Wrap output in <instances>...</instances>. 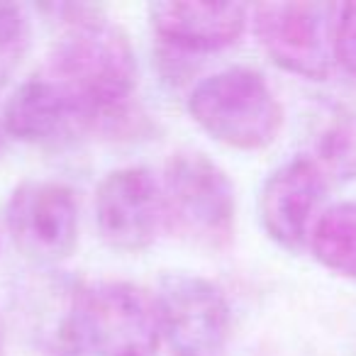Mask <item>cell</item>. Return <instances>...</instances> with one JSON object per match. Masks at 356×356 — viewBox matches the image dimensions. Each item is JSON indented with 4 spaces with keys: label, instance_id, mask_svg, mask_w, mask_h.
Segmentation results:
<instances>
[{
    "label": "cell",
    "instance_id": "cell-4",
    "mask_svg": "<svg viewBox=\"0 0 356 356\" xmlns=\"http://www.w3.org/2000/svg\"><path fill=\"white\" fill-rule=\"evenodd\" d=\"M76 337L93 356H154L161 346L156 300L129 281L81 283L76 298Z\"/></svg>",
    "mask_w": 356,
    "mask_h": 356
},
{
    "label": "cell",
    "instance_id": "cell-12",
    "mask_svg": "<svg viewBox=\"0 0 356 356\" xmlns=\"http://www.w3.org/2000/svg\"><path fill=\"white\" fill-rule=\"evenodd\" d=\"M310 252L327 271L356 283V203L344 200L322 210L310 234Z\"/></svg>",
    "mask_w": 356,
    "mask_h": 356
},
{
    "label": "cell",
    "instance_id": "cell-3",
    "mask_svg": "<svg viewBox=\"0 0 356 356\" xmlns=\"http://www.w3.org/2000/svg\"><path fill=\"white\" fill-rule=\"evenodd\" d=\"M188 115L215 142L239 152L271 147L283 129V105L259 71L229 66L188 95Z\"/></svg>",
    "mask_w": 356,
    "mask_h": 356
},
{
    "label": "cell",
    "instance_id": "cell-11",
    "mask_svg": "<svg viewBox=\"0 0 356 356\" xmlns=\"http://www.w3.org/2000/svg\"><path fill=\"white\" fill-rule=\"evenodd\" d=\"M249 8L239 3L168 0L149 6L154 35L188 54H210L234 47L249 25Z\"/></svg>",
    "mask_w": 356,
    "mask_h": 356
},
{
    "label": "cell",
    "instance_id": "cell-10",
    "mask_svg": "<svg viewBox=\"0 0 356 356\" xmlns=\"http://www.w3.org/2000/svg\"><path fill=\"white\" fill-rule=\"evenodd\" d=\"M327 184V176L310 156H296L273 168L259 193V220L268 239L286 252H302L322 215Z\"/></svg>",
    "mask_w": 356,
    "mask_h": 356
},
{
    "label": "cell",
    "instance_id": "cell-15",
    "mask_svg": "<svg viewBox=\"0 0 356 356\" xmlns=\"http://www.w3.org/2000/svg\"><path fill=\"white\" fill-rule=\"evenodd\" d=\"M334 56H337V64L356 79V3L339 6Z\"/></svg>",
    "mask_w": 356,
    "mask_h": 356
},
{
    "label": "cell",
    "instance_id": "cell-14",
    "mask_svg": "<svg viewBox=\"0 0 356 356\" xmlns=\"http://www.w3.org/2000/svg\"><path fill=\"white\" fill-rule=\"evenodd\" d=\"M32 20L25 6L0 3V86L30 49Z\"/></svg>",
    "mask_w": 356,
    "mask_h": 356
},
{
    "label": "cell",
    "instance_id": "cell-6",
    "mask_svg": "<svg viewBox=\"0 0 356 356\" xmlns=\"http://www.w3.org/2000/svg\"><path fill=\"white\" fill-rule=\"evenodd\" d=\"M161 339L173 356H220L232 312L218 283L191 271H166L154 293Z\"/></svg>",
    "mask_w": 356,
    "mask_h": 356
},
{
    "label": "cell",
    "instance_id": "cell-7",
    "mask_svg": "<svg viewBox=\"0 0 356 356\" xmlns=\"http://www.w3.org/2000/svg\"><path fill=\"white\" fill-rule=\"evenodd\" d=\"M15 249L37 266H56L79 244V203L59 181H22L6 205Z\"/></svg>",
    "mask_w": 356,
    "mask_h": 356
},
{
    "label": "cell",
    "instance_id": "cell-2",
    "mask_svg": "<svg viewBox=\"0 0 356 356\" xmlns=\"http://www.w3.org/2000/svg\"><path fill=\"white\" fill-rule=\"evenodd\" d=\"M166 227L200 252L218 254L232 244L237 222L234 184L218 161L195 149L166 159L161 176Z\"/></svg>",
    "mask_w": 356,
    "mask_h": 356
},
{
    "label": "cell",
    "instance_id": "cell-1",
    "mask_svg": "<svg viewBox=\"0 0 356 356\" xmlns=\"http://www.w3.org/2000/svg\"><path fill=\"white\" fill-rule=\"evenodd\" d=\"M69 17L47 56L44 74L95 118V132H124L132 120L137 54L122 27L88 6H61Z\"/></svg>",
    "mask_w": 356,
    "mask_h": 356
},
{
    "label": "cell",
    "instance_id": "cell-17",
    "mask_svg": "<svg viewBox=\"0 0 356 356\" xmlns=\"http://www.w3.org/2000/svg\"><path fill=\"white\" fill-rule=\"evenodd\" d=\"M6 144H8V134H6V127H3V120H0V156L6 152Z\"/></svg>",
    "mask_w": 356,
    "mask_h": 356
},
{
    "label": "cell",
    "instance_id": "cell-8",
    "mask_svg": "<svg viewBox=\"0 0 356 356\" xmlns=\"http://www.w3.org/2000/svg\"><path fill=\"white\" fill-rule=\"evenodd\" d=\"M95 227L110 249L147 252L166 227L161 181L147 166L110 171L95 191Z\"/></svg>",
    "mask_w": 356,
    "mask_h": 356
},
{
    "label": "cell",
    "instance_id": "cell-5",
    "mask_svg": "<svg viewBox=\"0 0 356 356\" xmlns=\"http://www.w3.org/2000/svg\"><path fill=\"white\" fill-rule=\"evenodd\" d=\"M339 6L334 3H259L252 27L266 56L293 76L325 81L337 64L334 40Z\"/></svg>",
    "mask_w": 356,
    "mask_h": 356
},
{
    "label": "cell",
    "instance_id": "cell-9",
    "mask_svg": "<svg viewBox=\"0 0 356 356\" xmlns=\"http://www.w3.org/2000/svg\"><path fill=\"white\" fill-rule=\"evenodd\" d=\"M6 134L32 147L59 149L95 132V118L44 71L22 81L3 105Z\"/></svg>",
    "mask_w": 356,
    "mask_h": 356
},
{
    "label": "cell",
    "instance_id": "cell-16",
    "mask_svg": "<svg viewBox=\"0 0 356 356\" xmlns=\"http://www.w3.org/2000/svg\"><path fill=\"white\" fill-rule=\"evenodd\" d=\"M6 339H8L6 322H3V317H0V356H3V351H6Z\"/></svg>",
    "mask_w": 356,
    "mask_h": 356
},
{
    "label": "cell",
    "instance_id": "cell-13",
    "mask_svg": "<svg viewBox=\"0 0 356 356\" xmlns=\"http://www.w3.org/2000/svg\"><path fill=\"white\" fill-rule=\"evenodd\" d=\"M315 161L322 173L334 181H354L356 178V113L341 110L337 113L315 142Z\"/></svg>",
    "mask_w": 356,
    "mask_h": 356
}]
</instances>
